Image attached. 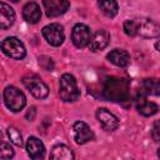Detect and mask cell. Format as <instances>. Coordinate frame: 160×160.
<instances>
[{
  "label": "cell",
  "instance_id": "obj_1",
  "mask_svg": "<svg viewBox=\"0 0 160 160\" xmlns=\"http://www.w3.org/2000/svg\"><path fill=\"white\" fill-rule=\"evenodd\" d=\"M124 32L128 36H142V38H160V24L151 19H129L124 22Z\"/></svg>",
  "mask_w": 160,
  "mask_h": 160
},
{
  "label": "cell",
  "instance_id": "obj_2",
  "mask_svg": "<svg viewBox=\"0 0 160 160\" xmlns=\"http://www.w3.org/2000/svg\"><path fill=\"white\" fill-rule=\"evenodd\" d=\"M129 96V82L125 79L120 78H108L104 81L102 85V98L114 101L120 102L126 100Z\"/></svg>",
  "mask_w": 160,
  "mask_h": 160
},
{
  "label": "cell",
  "instance_id": "obj_3",
  "mask_svg": "<svg viewBox=\"0 0 160 160\" xmlns=\"http://www.w3.org/2000/svg\"><path fill=\"white\" fill-rule=\"evenodd\" d=\"M59 96L65 102L76 101L80 98V90L76 84V79L71 74H64L59 81Z\"/></svg>",
  "mask_w": 160,
  "mask_h": 160
},
{
  "label": "cell",
  "instance_id": "obj_4",
  "mask_svg": "<svg viewBox=\"0 0 160 160\" xmlns=\"http://www.w3.org/2000/svg\"><path fill=\"white\" fill-rule=\"evenodd\" d=\"M2 98H4L5 106L14 112L22 110L24 106L26 105V98H25L24 92L21 90H19L18 88L11 86V85L5 88Z\"/></svg>",
  "mask_w": 160,
  "mask_h": 160
},
{
  "label": "cell",
  "instance_id": "obj_5",
  "mask_svg": "<svg viewBox=\"0 0 160 160\" xmlns=\"http://www.w3.org/2000/svg\"><path fill=\"white\" fill-rule=\"evenodd\" d=\"M24 86L38 99H45L49 95V88L48 85L38 76L34 74H28L22 76L21 79Z\"/></svg>",
  "mask_w": 160,
  "mask_h": 160
},
{
  "label": "cell",
  "instance_id": "obj_6",
  "mask_svg": "<svg viewBox=\"0 0 160 160\" xmlns=\"http://www.w3.org/2000/svg\"><path fill=\"white\" fill-rule=\"evenodd\" d=\"M1 50L6 56L15 60H21L26 55L24 44L15 36H9L1 41Z\"/></svg>",
  "mask_w": 160,
  "mask_h": 160
},
{
  "label": "cell",
  "instance_id": "obj_7",
  "mask_svg": "<svg viewBox=\"0 0 160 160\" xmlns=\"http://www.w3.org/2000/svg\"><path fill=\"white\" fill-rule=\"evenodd\" d=\"M42 36L51 46H60L65 40L64 28L58 22L49 24L42 28Z\"/></svg>",
  "mask_w": 160,
  "mask_h": 160
},
{
  "label": "cell",
  "instance_id": "obj_8",
  "mask_svg": "<svg viewBox=\"0 0 160 160\" xmlns=\"http://www.w3.org/2000/svg\"><path fill=\"white\" fill-rule=\"evenodd\" d=\"M91 36L92 35H91V31H90L88 25L80 24V22L74 25L72 31H71V40H72V44L76 48L82 49L85 46H89Z\"/></svg>",
  "mask_w": 160,
  "mask_h": 160
},
{
  "label": "cell",
  "instance_id": "obj_9",
  "mask_svg": "<svg viewBox=\"0 0 160 160\" xmlns=\"http://www.w3.org/2000/svg\"><path fill=\"white\" fill-rule=\"evenodd\" d=\"M42 6L48 18H58L65 14L69 8V0H42Z\"/></svg>",
  "mask_w": 160,
  "mask_h": 160
},
{
  "label": "cell",
  "instance_id": "obj_10",
  "mask_svg": "<svg viewBox=\"0 0 160 160\" xmlns=\"http://www.w3.org/2000/svg\"><path fill=\"white\" fill-rule=\"evenodd\" d=\"M72 132H74V140L76 141V144H80V145L86 144L94 140L95 138L90 126L84 121H76L72 125Z\"/></svg>",
  "mask_w": 160,
  "mask_h": 160
},
{
  "label": "cell",
  "instance_id": "obj_11",
  "mask_svg": "<svg viewBox=\"0 0 160 160\" xmlns=\"http://www.w3.org/2000/svg\"><path fill=\"white\" fill-rule=\"evenodd\" d=\"M96 119L99 120L100 125L106 130V131H114L119 128L120 122L119 119L108 109L100 108L96 110Z\"/></svg>",
  "mask_w": 160,
  "mask_h": 160
},
{
  "label": "cell",
  "instance_id": "obj_12",
  "mask_svg": "<svg viewBox=\"0 0 160 160\" xmlns=\"http://www.w3.org/2000/svg\"><path fill=\"white\" fill-rule=\"evenodd\" d=\"M109 42H110V34L105 29H100L96 30L95 34L91 36V40L89 42V49L96 52L105 49L109 45Z\"/></svg>",
  "mask_w": 160,
  "mask_h": 160
},
{
  "label": "cell",
  "instance_id": "obj_13",
  "mask_svg": "<svg viewBox=\"0 0 160 160\" xmlns=\"http://www.w3.org/2000/svg\"><path fill=\"white\" fill-rule=\"evenodd\" d=\"M26 151H28V155L34 160L42 159L45 156V146H44L42 141L39 140L35 136H29L28 138V140H26Z\"/></svg>",
  "mask_w": 160,
  "mask_h": 160
},
{
  "label": "cell",
  "instance_id": "obj_14",
  "mask_svg": "<svg viewBox=\"0 0 160 160\" xmlns=\"http://www.w3.org/2000/svg\"><path fill=\"white\" fill-rule=\"evenodd\" d=\"M136 110L142 116H152V115H155L158 112L159 106L155 102L148 100L146 95L140 94L138 96V99H136Z\"/></svg>",
  "mask_w": 160,
  "mask_h": 160
},
{
  "label": "cell",
  "instance_id": "obj_15",
  "mask_svg": "<svg viewBox=\"0 0 160 160\" xmlns=\"http://www.w3.org/2000/svg\"><path fill=\"white\" fill-rule=\"evenodd\" d=\"M22 18L26 22L36 24L41 18V10L40 6L35 1H29L22 8Z\"/></svg>",
  "mask_w": 160,
  "mask_h": 160
},
{
  "label": "cell",
  "instance_id": "obj_16",
  "mask_svg": "<svg viewBox=\"0 0 160 160\" xmlns=\"http://www.w3.org/2000/svg\"><path fill=\"white\" fill-rule=\"evenodd\" d=\"M140 94L160 96V79L158 78H146L140 82Z\"/></svg>",
  "mask_w": 160,
  "mask_h": 160
},
{
  "label": "cell",
  "instance_id": "obj_17",
  "mask_svg": "<svg viewBox=\"0 0 160 160\" xmlns=\"http://www.w3.org/2000/svg\"><path fill=\"white\" fill-rule=\"evenodd\" d=\"M106 59L111 64H114V65H116L119 68H125V66H128L130 64V55H129V52L126 50H122V49L111 50L106 55Z\"/></svg>",
  "mask_w": 160,
  "mask_h": 160
},
{
  "label": "cell",
  "instance_id": "obj_18",
  "mask_svg": "<svg viewBox=\"0 0 160 160\" xmlns=\"http://www.w3.org/2000/svg\"><path fill=\"white\" fill-rule=\"evenodd\" d=\"M15 21V11L10 5L0 2V28L2 30L9 29Z\"/></svg>",
  "mask_w": 160,
  "mask_h": 160
},
{
  "label": "cell",
  "instance_id": "obj_19",
  "mask_svg": "<svg viewBox=\"0 0 160 160\" xmlns=\"http://www.w3.org/2000/svg\"><path fill=\"white\" fill-rule=\"evenodd\" d=\"M74 158H75V155H74L72 150L62 144L55 145L50 152V159H52V160H72Z\"/></svg>",
  "mask_w": 160,
  "mask_h": 160
},
{
  "label": "cell",
  "instance_id": "obj_20",
  "mask_svg": "<svg viewBox=\"0 0 160 160\" xmlns=\"http://www.w3.org/2000/svg\"><path fill=\"white\" fill-rule=\"evenodd\" d=\"M98 6L108 18H115L118 15L119 5L116 0H98Z\"/></svg>",
  "mask_w": 160,
  "mask_h": 160
},
{
  "label": "cell",
  "instance_id": "obj_21",
  "mask_svg": "<svg viewBox=\"0 0 160 160\" xmlns=\"http://www.w3.org/2000/svg\"><path fill=\"white\" fill-rule=\"evenodd\" d=\"M6 134H8L9 139H10V141H11L14 145H16V146H22V136H21V132H20L16 128H14V126L8 128Z\"/></svg>",
  "mask_w": 160,
  "mask_h": 160
},
{
  "label": "cell",
  "instance_id": "obj_22",
  "mask_svg": "<svg viewBox=\"0 0 160 160\" xmlns=\"http://www.w3.org/2000/svg\"><path fill=\"white\" fill-rule=\"evenodd\" d=\"M0 156L1 159H11L14 156V150L10 146V144L8 142H1V148H0Z\"/></svg>",
  "mask_w": 160,
  "mask_h": 160
},
{
  "label": "cell",
  "instance_id": "obj_23",
  "mask_svg": "<svg viewBox=\"0 0 160 160\" xmlns=\"http://www.w3.org/2000/svg\"><path fill=\"white\" fill-rule=\"evenodd\" d=\"M39 65L46 70V71H51L54 69V62H52V59L51 58H48V56H40L39 58Z\"/></svg>",
  "mask_w": 160,
  "mask_h": 160
},
{
  "label": "cell",
  "instance_id": "obj_24",
  "mask_svg": "<svg viewBox=\"0 0 160 160\" xmlns=\"http://www.w3.org/2000/svg\"><path fill=\"white\" fill-rule=\"evenodd\" d=\"M151 135H152V139H154L155 141H160V119L156 120V121L152 124Z\"/></svg>",
  "mask_w": 160,
  "mask_h": 160
},
{
  "label": "cell",
  "instance_id": "obj_25",
  "mask_svg": "<svg viewBox=\"0 0 160 160\" xmlns=\"http://www.w3.org/2000/svg\"><path fill=\"white\" fill-rule=\"evenodd\" d=\"M35 114H36V110H35V108H34V106H32V108H30V109H29V111L26 112V119H28L29 121L34 120V118H35Z\"/></svg>",
  "mask_w": 160,
  "mask_h": 160
},
{
  "label": "cell",
  "instance_id": "obj_26",
  "mask_svg": "<svg viewBox=\"0 0 160 160\" xmlns=\"http://www.w3.org/2000/svg\"><path fill=\"white\" fill-rule=\"evenodd\" d=\"M154 46H155V49H156V50L160 52V40H158V41L154 44Z\"/></svg>",
  "mask_w": 160,
  "mask_h": 160
},
{
  "label": "cell",
  "instance_id": "obj_27",
  "mask_svg": "<svg viewBox=\"0 0 160 160\" xmlns=\"http://www.w3.org/2000/svg\"><path fill=\"white\" fill-rule=\"evenodd\" d=\"M158 156H159V158H160V148H159V149H158Z\"/></svg>",
  "mask_w": 160,
  "mask_h": 160
},
{
  "label": "cell",
  "instance_id": "obj_28",
  "mask_svg": "<svg viewBox=\"0 0 160 160\" xmlns=\"http://www.w3.org/2000/svg\"><path fill=\"white\" fill-rule=\"evenodd\" d=\"M10 1H12V2H18L19 0H10Z\"/></svg>",
  "mask_w": 160,
  "mask_h": 160
}]
</instances>
